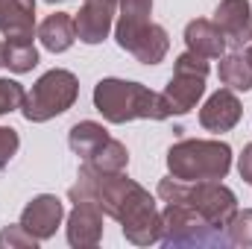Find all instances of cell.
<instances>
[{
  "instance_id": "7a4b0ae2",
  "label": "cell",
  "mask_w": 252,
  "mask_h": 249,
  "mask_svg": "<svg viewBox=\"0 0 252 249\" xmlns=\"http://www.w3.org/2000/svg\"><path fill=\"white\" fill-rule=\"evenodd\" d=\"M94 109L109 124H129V121H167L173 118L164 97L150 91L141 82L129 79H100L94 85Z\"/></svg>"
},
{
  "instance_id": "5b68a950",
  "label": "cell",
  "mask_w": 252,
  "mask_h": 249,
  "mask_svg": "<svg viewBox=\"0 0 252 249\" xmlns=\"http://www.w3.org/2000/svg\"><path fill=\"white\" fill-rule=\"evenodd\" d=\"M167 170L182 182H202V179H226L232 170V147L223 141H199L188 138L167 150Z\"/></svg>"
},
{
  "instance_id": "6da1fadb",
  "label": "cell",
  "mask_w": 252,
  "mask_h": 249,
  "mask_svg": "<svg viewBox=\"0 0 252 249\" xmlns=\"http://www.w3.org/2000/svg\"><path fill=\"white\" fill-rule=\"evenodd\" d=\"M70 202H94L106 217L121 223V232L129 244L150 247L161 241V211L150 190L121 173H103L82 161L76 185L67 190Z\"/></svg>"
},
{
  "instance_id": "8992f818",
  "label": "cell",
  "mask_w": 252,
  "mask_h": 249,
  "mask_svg": "<svg viewBox=\"0 0 252 249\" xmlns=\"http://www.w3.org/2000/svg\"><path fill=\"white\" fill-rule=\"evenodd\" d=\"M161 244L164 247H190V249H214L229 247L223 229L211 226L202 214H196L185 202H164L161 211Z\"/></svg>"
},
{
  "instance_id": "9a60e30c",
  "label": "cell",
  "mask_w": 252,
  "mask_h": 249,
  "mask_svg": "<svg viewBox=\"0 0 252 249\" xmlns=\"http://www.w3.org/2000/svg\"><path fill=\"white\" fill-rule=\"evenodd\" d=\"M35 30V0H0V32L6 38L32 35Z\"/></svg>"
},
{
  "instance_id": "44dd1931",
  "label": "cell",
  "mask_w": 252,
  "mask_h": 249,
  "mask_svg": "<svg viewBox=\"0 0 252 249\" xmlns=\"http://www.w3.org/2000/svg\"><path fill=\"white\" fill-rule=\"evenodd\" d=\"M226 238L229 247H252V208L232 214V220L226 223Z\"/></svg>"
},
{
  "instance_id": "cb8c5ba5",
  "label": "cell",
  "mask_w": 252,
  "mask_h": 249,
  "mask_svg": "<svg viewBox=\"0 0 252 249\" xmlns=\"http://www.w3.org/2000/svg\"><path fill=\"white\" fill-rule=\"evenodd\" d=\"M18 147H21V138H18V132L12 129V126H0V170L15 158V153H18Z\"/></svg>"
},
{
  "instance_id": "30bf717a",
  "label": "cell",
  "mask_w": 252,
  "mask_h": 249,
  "mask_svg": "<svg viewBox=\"0 0 252 249\" xmlns=\"http://www.w3.org/2000/svg\"><path fill=\"white\" fill-rule=\"evenodd\" d=\"M62 217H64V205L59 196L53 193H38L35 199H30L21 211V226L38 238V241H47L56 235V229L62 226Z\"/></svg>"
},
{
  "instance_id": "ba28073f",
  "label": "cell",
  "mask_w": 252,
  "mask_h": 249,
  "mask_svg": "<svg viewBox=\"0 0 252 249\" xmlns=\"http://www.w3.org/2000/svg\"><path fill=\"white\" fill-rule=\"evenodd\" d=\"M205 76H208V62L202 56L188 50L176 59L173 76H170V82L161 94L170 115H188L199 103V97L205 94Z\"/></svg>"
},
{
  "instance_id": "9c48e42d",
  "label": "cell",
  "mask_w": 252,
  "mask_h": 249,
  "mask_svg": "<svg viewBox=\"0 0 252 249\" xmlns=\"http://www.w3.org/2000/svg\"><path fill=\"white\" fill-rule=\"evenodd\" d=\"M214 24L226 35V47L247 50L252 44V6L250 0H220Z\"/></svg>"
},
{
  "instance_id": "7402d4cb",
  "label": "cell",
  "mask_w": 252,
  "mask_h": 249,
  "mask_svg": "<svg viewBox=\"0 0 252 249\" xmlns=\"http://www.w3.org/2000/svg\"><path fill=\"white\" fill-rule=\"evenodd\" d=\"M24 97H27V91H24L21 82H15V79H0V115H9V112L21 109V106H24Z\"/></svg>"
},
{
  "instance_id": "2e32d148",
  "label": "cell",
  "mask_w": 252,
  "mask_h": 249,
  "mask_svg": "<svg viewBox=\"0 0 252 249\" xmlns=\"http://www.w3.org/2000/svg\"><path fill=\"white\" fill-rule=\"evenodd\" d=\"M38 41L50 50V53H64L73 47L76 41V24L67 12H53L50 18H44L38 24Z\"/></svg>"
},
{
  "instance_id": "e0dca14e",
  "label": "cell",
  "mask_w": 252,
  "mask_h": 249,
  "mask_svg": "<svg viewBox=\"0 0 252 249\" xmlns=\"http://www.w3.org/2000/svg\"><path fill=\"white\" fill-rule=\"evenodd\" d=\"M106 141H109V132L100 124H94V121H79V124L70 126V132H67V144H70V150H73L82 161L91 158Z\"/></svg>"
},
{
  "instance_id": "ffe728a7",
  "label": "cell",
  "mask_w": 252,
  "mask_h": 249,
  "mask_svg": "<svg viewBox=\"0 0 252 249\" xmlns=\"http://www.w3.org/2000/svg\"><path fill=\"white\" fill-rule=\"evenodd\" d=\"M85 164L94 167V170H103V173H121L129 164V153H126V147L121 141L109 138L91 158H85Z\"/></svg>"
},
{
  "instance_id": "4316f807",
  "label": "cell",
  "mask_w": 252,
  "mask_h": 249,
  "mask_svg": "<svg viewBox=\"0 0 252 249\" xmlns=\"http://www.w3.org/2000/svg\"><path fill=\"white\" fill-rule=\"evenodd\" d=\"M244 56H247V62L252 64V44H250V47H247V50H244Z\"/></svg>"
},
{
  "instance_id": "8fae6325",
  "label": "cell",
  "mask_w": 252,
  "mask_h": 249,
  "mask_svg": "<svg viewBox=\"0 0 252 249\" xmlns=\"http://www.w3.org/2000/svg\"><path fill=\"white\" fill-rule=\"evenodd\" d=\"M115 15H118V0H85L79 15L73 18L76 38L85 44H100L112 30Z\"/></svg>"
},
{
  "instance_id": "3957f363",
  "label": "cell",
  "mask_w": 252,
  "mask_h": 249,
  "mask_svg": "<svg viewBox=\"0 0 252 249\" xmlns=\"http://www.w3.org/2000/svg\"><path fill=\"white\" fill-rule=\"evenodd\" d=\"M118 6H121L115 27L118 47L132 53L141 64H158L170 50V38L164 27L150 21L153 0H118Z\"/></svg>"
},
{
  "instance_id": "d6986e66",
  "label": "cell",
  "mask_w": 252,
  "mask_h": 249,
  "mask_svg": "<svg viewBox=\"0 0 252 249\" xmlns=\"http://www.w3.org/2000/svg\"><path fill=\"white\" fill-rule=\"evenodd\" d=\"M6 67L12 73H30L38 64V50L32 44V35H18V38H6Z\"/></svg>"
},
{
  "instance_id": "d4e9b609",
  "label": "cell",
  "mask_w": 252,
  "mask_h": 249,
  "mask_svg": "<svg viewBox=\"0 0 252 249\" xmlns=\"http://www.w3.org/2000/svg\"><path fill=\"white\" fill-rule=\"evenodd\" d=\"M238 170H241V179L252 185V144L244 147V153H241V158H238Z\"/></svg>"
},
{
  "instance_id": "7c38bea8",
  "label": "cell",
  "mask_w": 252,
  "mask_h": 249,
  "mask_svg": "<svg viewBox=\"0 0 252 249\" xmlns=\"http://www.w3.org/2000/svg\"><path fill=\"white\" fill-rule=\"evenodd\" d=\"M103 238V211L94 202H73L67 214V244L73 249H91Z\"/></svg>"
},
{
  "instance_id": "484cf974",
  "label": "cell",
  "mask_w": 252,
  "mask_h": 249,
  "mask_svg": "<svg viewBox=\"0 0 252 249\" xmlns=\"http://www.w3.org/2000/svg\"><path fill=\"white\" fill-rule=\"evenodd\" d=\"M3 64H6V44L0 41V67H3Z\"/></svg>"
},
{
  "instance_id": "83f0119b",
  "label": "cell",
  "mask_w": 252,
  "mask_h": 249,
  "mask_svg": "<svg viewBox=\"0 0 252 249\" xmlns=\"http://www.w3.org/2000/svg\"><path fill=\"white\" fill-rule=\"evenodd\" d=\"M47 3H59V0H47Z\"/></svg>"
},
{
  "instance_id": "4fadbf2b",
  "label": "cell",
  "mask_w": 252,
  "mask_h": 249,
  "mask_svg": "<svg viewBox=\"0 0 252 249\" xmlns=\"http://www.w3.org/2000/svg\"><path fill=\"white\" fill-rule=\"evenodd\" d=\"M241 115H244V109H241L238 94L232 88H220L199 109V124H202V129H208V132H229V129L238 126Z\"/></svg>"
},
{
  "instance_id": "ac0fdd59",
  "label": "cell",
  "mask_w": 252,
  "mask_h": 249,
  "mask_svg": "<svg viewBox=\"0 0 252 249\" xmlns=\"http://www.w3.org/2000/svg\"><path fill=\"white\" fill-rule=\"evenodd\" d=\"M220 82L232 91H250L252 88V64L241 50H232L229 56H220Z\"/></svg>"
},
{
  "instance_id": "5bb4252c",
  "label": "cell",
  "mask_w": 252,
  "mask_h": 249,
  "mask_svg": "<svg viewBox=\"0 0 252 249\" xmlns=\"http://www.w3.org/2000/svg\"><path fill=\"white\" fill-rule=\"evenodd\" d=\"M185 44L190 53H196L202 59H220L226 53V35L208 18H196L185 27Z\"/></svg>"
},
{
  "instance_id": "277c9868",
  "label": "cell",
  "mask_w": 252,
  "mask_h": 249,
  "mask_svg": "<svg viewBox=\"0 0 252 249\" xmlns=\"http://www.w3.org/2000/svg\"><path fill=\"white\" fill-rule=\"evenodd\" d=\"M158 196L164 202H185L196 214H202L211 226L226 232V223L232 220V214L238 211V199L232 193V187L214 179H202V182H182L176 176H167L158 182Z\"/></svg>"
},
{
  "instance_id": "603a6c76",
  "label": "cell",
  "mask_w": 252,
  "mask_h": 249,
  "mask_svg": "<svg viewBox=\"0 0 252 249\" xmlns=\"http://www.w3.org/2000/svg\"><path fill=\"white\" fill-rule=\"evenodd\" d=\"M35 244H38V238H32L21 223L18 226H6L0 232V247L3 249H27V247L35 249Z\"/></svg>"
},
{
  "instance_id": "52a82bcc",
  "label": "cell",
  "mask_w": 252,
  "mask_h": 249,
  "mask_svg": "<svg viewBox=\"0 0 252 249\" xmlns=\"http://www.w3.org/2000/svg\"><path fill=\"white\" fill-rule=\"evenodd\" d=\"M76 94H79L76 76L70 70L53 67L44 76H38V82L32 85V91H27L21 112H24V118L30 124H44L50 118L64 115L76 103Z\"/></svg>"
}]
</instances>
